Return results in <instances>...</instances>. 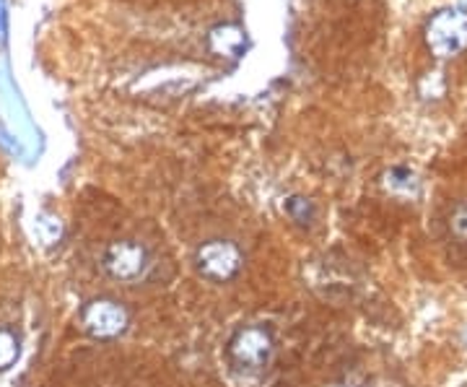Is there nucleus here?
<instances>
[{"label":"nucleus","mask_w":467,"mask_h":387,"mask_svg":"<svg viewBox=\"0 0 467 387\" xmlns=\"http://www.w3.org/2000/svg\"><path fill=\"white\" fill-rule=\"evenodd\" d=\"M423 39L431 55L447 60L467 50V14L460 8H444L429 18Z\"/></svg>","instance_id":"nucleus-1"},{"label":"nucleus","mask_w":467,"mask_h":387,"mask_svg":"<svg viewBox=\"0 0 467 387\" xmlns=\"http://www.w3.org/2000/svg\"><path fill=\"white\" fill-rule=\"evenodd\" d=\"M101 268L119 284H135L149 270V250L135 239H117L101 255Z\"/></svg>","instance_id":"nucleus-2"},{"label":"nucleus","mask_w":467,"mask_h":387,"mask_svg":"<svg viewBox=\"0 0 467 387\" xmlns=\"http://www.w3.org/2000/svg\"><path fill=\"white\" fill-rule=\"evenodd\" d=\"M195 270L208 281L226 284L242 270V253L229 239H208L195 250Z\"/></svg>","instance_id":"nucleus-3"},{"label":"nucleus","mask_w":467,"mask_h":387,"mask_svg":"<svg viewBox=\"0 0 467 387\" xmlns=\"http://www.w3.org/2000/svg\"><path fill=\"white\" fill-rule=\"evenodd\" d=\"M273 333L265 325H244L229 340V359L244 370H263L273 356Z\"/></svg>","instance_id":"nucleus-4"},{"label":"nucleus","mask_w":467,"mask_h":387,"mask_svg":"<svg viewBox=\"0 0 467 387\" xmlns=\"http://www.w3.org/2000/svg\"><path fill=\"white\" fill-rule=\"evenodd\" d=\"M81 325H84V330L91 338H97V340H112V338H119L128 330L130 315L115 299L99 297V299H91L81 309Z\"/></svg>","instance_id":"nucleus-5"},{"label":"nucleus","mask_w":467,"mask_h":387,"mask_svg":"<svg viewBox=\"0 0 467 387\" xmlns=\"http://www.w3.org/2000/svg\"><path fill=\"white\" fill-rule=\"evenodd\" d=\"M208 47L221 58H242L247 50V34L239 24H218L208 32Z\"/></svg>","instance_id":"nucleus-6"},{"label":"nucleus","mask_w":467,"mask_h":387,"mask_svg":"<svg viewBox=\"0 0 467 387\" xmlns=\"http://www.w3.org/2000/svg\"><path fill=\"white\" fill-rule=\"evenodd\" d=\"M21 354V340L11 328H0V371L11 370Z\"/></svg>","instance_id":"nucleus-7"},{"label":"nucleus","mask_w":467,"mask_h":387,"mask_svg":"<svg viewBox=\"0 0 467 387\" xmlns=\"http://www.w3.org/2000/svg\"><path fill=\"white\" fill-rule=\"evenodd\" d=\"M450 229L454 232V236H460V239L467 242V203L454 208V214H451L450 219Z\"/></svg>","instance_id":"nucleus-8"},{"label":"nucleus","mask_w":467,"mask_h":387,"mask_svg":"<svg viewBox=\"0 0 467 387\" xmlns=\"http://www.w3.org/2000/svg\"><path fill=\"white\" fill-rule=\"evenodd\" d=\"M288 214L296 221H301V224H306V219L312 216V203L306 201V198H291L288 201Z\"/></svg>","instance_id":"nucleus-9"}]
</instances>
